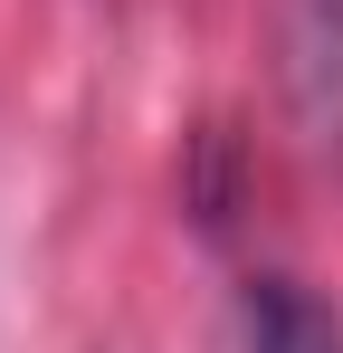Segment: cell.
I'll list each match as a JSON object with an SVG mask.
<instances>
[{
    "label": "cell",
    "instance_id": "cell-1",
    "mask_svg": "<svg viewBox=\"0 0 343 353\" xmlns=\"http://www.w3.org/2000/svg\"><path fill=\"white\" fill-rule=\"evenodd\" d=\"M277 96L315 153H343V0H277Z\"/></svg>",
    "mask_w": 343,
    "mask_h": 353
},
{
    "label": "cell",
    "instance_id": "cell-2",
    "mask_svg": "<svg viewBox=\"0 0 343 353\" xmlns=\"http://www.w3.org/2000/svg\"><path fill=\"white\" fill-rule=\"evenodd\" d=\"M238 353H343V305L305 277H248L238 287Z\"/></svg>",
    "mask_w": 343,
    "mask_h": 353
}]
</instances>
